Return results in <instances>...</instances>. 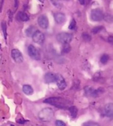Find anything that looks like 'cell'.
I'll return each mask as SVG.
<instances>
[{
  "instance_id": "cell-1",
  "label": "cell",
  "mask_w": 113,
  "mask_h": 126,
  "mask_svg": "<svg viewBox=\"0 0 113 126\" xmlns=\"http://www.w3.org/2000/svg\"><path fill=\"white\" fill-rule=\"evenodd\" d=\"M44 103L54 106L60 109H65L68 107V104L67 103L66 100L63 99L62 97H51L46 99L44 100Z\"/></svg>"
},
{
  "instance_id": "cell-2",
  "label": "cell",
  "mask_w": 113,
  "mask_h": 126,
  "mask_svg": "<svg viewBox=\"0 0 113 126\" xmlns=\"http://www.w3.org/2000/svg\"><path fill=\"white\" fill-rule=\"evenodd\" d=\"M54 116V112L51 108H45L38 113V118L43 122H50Z\"/></svg>"
},
{
  "instance_id": "cell-3",
  "label": "cell",
  "mask_w": 113,
  "mask_h": 126,
  "mask_svg": "<svg viewBox=\"0 0 113 126\" xmlns=\"http://www.w3.org/2000/svg\"><path fill=\"white\" fill-rule=\"evenodd\" d=\"M57 40L63 44H69L73 40V35L69 32H60L57 35Z\"/></svg>"
},
{
  "instance_id": "cell-4",
  "label": "cell",
  "mask_w": 113,
  "mask_h": 126,
  "mask_svg": "<svg viewBox=\"0 0 113 126\" xmlns=\"http://www.w3.org/2000/svg\"><path fill=\"white\" fill-rule=\"evenodd\" d=\"M32 40L34 42L38 44H41L44 42L45 40V35L44 34L39 31V30H35V32L33 33V35H32Z\"/></svg>"
},
{
  "instance_id": "cell-5",
  "label": "cell",
  "mask_w": 113,
  "mask_h": 126,
  "mask_svg": "<svg viewBox=\"0 0 113 126\" xmlns=\"http://www.w3.org/2000/svg\"><path fill=\"white\" fill-rule=\"evenodd\" d=\"M28 53L29 55L35 61H39L40 59V55L38 50L33 45H29L28 47Z\"/></svg>"
},
{
  "instance_id": "cell-6",
  "label": "cell",
  "mask_w": 113,
  "mask_h": 126,
  "mask_svg": "<svg viewBox=\"0 0 113 126\" xmlns=\"http://www.w3.org/2000/svg\"><path fill=\"white\" fill-rule=\"evenodd\" d=\"M90 17L91 19L94 21H99L101 20H102L104 18V15L102 11L100 9H94L91 11V14H90Z\"/></svg>"
},
{
  "instance_id": "cell-7",
  "label": "cell",
  "mask_w": 113,
  "mask_h": 126,
  "mask_svg": "<svg viewBox=\"0 0 113 126\" xmlns=\"http://www.w3.org/2000/svg\"><path fill=\"white\" fill-rule=\"evenodd\" d=\"M11 55H12L13 59L15 61V62H16L18 63H22L24 61L23 55H22L21 52L17 49H13L11 51Z\"/></svg>"
},
{
  "instance_id": "cell-8",
  "label": "cell",
  "mask_w": 113,
  "mask_h": 126,
  "mask_svg": "<svg viewBox=\"0 0 113 126\" xmlns=\"http://www.w3.org/2000/svg\"><path fill=\"white\" fill-rule=\"evenodd\" d=\"M55 82L57 83V87L60 90H64L66 88V86H67V84H66V82H65V79L60 74H56Z\"/></svg>"
},
{
  "instance_id": "cell-9",
  "label": "cell",
  "mask_w": 113,
  "mask_h": 126,
  "mask_svg": "<svg viewBox=\"0 0 113 126\" xmlns=\"http://www.w3.org/2000/svg\"><path fill=\"white\" fill-rule=\"evenodd\" d=\"M38 25L42 28V29H47L49 27V19L48 18L44 16H40L38 19Z\"/></svg>"
},
{
  "instance_id": "cell-10",
  "label": "cell",
  "mask_w": 113,
  "mask_h": 126,
  "mask_svg": "<svg viewBox=\"0 0 113 126\" xmlns=\"http://www.w3.org/2000/svg\"><path fill=\"white\" fill-rule=\"evenodd\" d=\"M54 19H55V21L57 24H62L66 21V17H65V15L64 13H57L54 14Z\"/></svg>"
},
{
  "instance_id": "cell-11",
  "label": "cell",
  "mask_w": 113,
  "mask_h": 126,
  "mask_svg": "<svg viewBox=\"0 0 113 126\" xmlns=\"http://www.w3.org/2000/svg\"><path fill=\"white\" fill-rule=\"evenodd\" d=\"M55 78H56V75L51 72H48L44 76V80L46 83H51L55 82Z\"/></svg>"
},
{
  "instance_id": "cell-12",
  "label": "cell",
  "mask_w": 113,
  "mask_h": 126,
  "mask_svg": "<svg viewBox=\"0 0 113 126\" xmlns=\"http://www.w3.org/2000/svg\"><path fill=\"white\" fill-rule=\"evenodd\" d=\"M105 114L108 117H112L113 115V103H107L104 107Z\"/></svg>"
},
{
  "instance_id": "cell-13",
  "label": "cell",
  "mask_w": 113,
  "mask_h": 126,
  "mask_svg": "<svg viewBox=\"0 0 113 126\" xmlns=\"http://www.w3.org/2000/svg\"><path fill=\"white\" fill-rule=\"evenodd\" d=\"M16 18L18 20L21 21H27L29 20L28 15L24 12H18L16 15Z\"/></svg>"
},
{
  "instance_id": "cell-14",
  "label": "cell",
  "mask_w": 113,
  "mask_h": 126,
  "mask_svg": "<svg viewBox=\"0 0 113 126\" xmlns=\"http://www.w3.org/2000/svg\"><path fill=\"white\" fill-rule=\"evenodd\" d=\"M22 90H23V92L26 95H31L33 94V92H34L32 87L29 85H24Z\"/></svg>"
},
{
  "instance_id": "cell-15",
  "label": "cell",
  "mask_w": 113,
  "mask_h": 126,
  "mask_svg": "<svg viewBox=\"0 0 113 126\" xmlns=\"http://www.w3.org/2000/svg\"><path fill=\"white\" fill-rule=\"evenodd\" d=\"M69 109V111L71 113V115L73 118H75L77 115V113H78V109H76V106H71L68 108Z\"/></svg>"
},
{
  "instance_id": "cell-16",
  "label": "cell",
  "mask_w": 113,
  "mask_h": 126,
  "mask_svg": "<svg viewBox=\"0 0 113 126\" xmlns=\"http://www.w3.org/2000/svg\"><path fill=\"white\" fill-rule=\"evenodd\" d=\"M52 4L57 7V8H62L63 7V3L61 0H51Z\"/></svg>"
},
{
  "instance_id": "cell-17",
  "label": "cell",
  "mask_w": 113,
  "mask_h": 126,
  "mask_svg": "<svg viewBox=\"0 0 113 126\" xmlns=\"http://www.w3.org/2000/svg\"><path fill=\"white\" fill-rule=\"evenodd\" d=\"M71 50V47L69 45V44H65L63 45V49H62V53L65 54V53H68Z\"/></svg>"
},
{
  "instance_id": "cell-18",
  "label": "cell",
  "mask_w": 113,
  "mask_h": 126,
  "mask_svg": "<svg viewBox=\"0 0 113 126\" xmlns=\"http://www.w3.org/2000/svg\"><path fill=\"white\" fill-rule=\"evenodd\" d=\"M109 59H110L109 55H108L104 54V55H103L101 57V60H100V61H101V63H103V64H106V63L109 61Z\"/></svg>"
},
{
  "instance_id": "cell-19",
  "label": "cell",
  "mask_w": 113,
  "mask_h": 126,
  "mask_svg": "<svg viewBox=\"0 0 113 126\" xmlns=\"http://www.w3.org/2000/svg\"><path fill=\"white\" fill-rule=\"evenodd\" d=\"M35 29L34 27H28V28L26 30V35H27L28 36H32V35H33V33L35 32Z\"/></svg>"
},
{
  "instance_id": "cell-20",
  "label": "cell",
  "mask_w": 113,
  "mask_h": 126,
  "mask_svg": "<svg viewBox=\"0 0 113 126\" xmlns=\"http://www.w3.org/2000/svg\"><path fill=\"white\" fill-rule=\"evenodd\" d=\"M1 30L3 31L4 38L7 39V24H6V23L4 21H3L1 23Z\"/></svg>"
},
{
  "instance_id": "cell-21",
  "label": "cell",
  "mask_w": 113,
  "mask_h": 126,
  "mask_svg": "<svg viewBox=\"0 0 113 126\" xmlns=\"http://www.w3.org/2000/svg\"><path fill=\"white\" fill-rule=\"evenodd\" d=\"M82 38L85 41H87V42H89L91 41V36L87 32L82 33Z\"/></svg>"
},
{
  "instance_id": "cell-22",
  "label": "cell",
  "mask_w": 113,
  "mask_h": 126,
  "mask_svg": "<svg viewBox=\"0 0 113 126\" xmlns=\"http://www.w3.org/2000/svg\"><path fill=\"white\" fill-rule=\"evenodd\" d=\"M83 126H100V125L98 123L93 121H88L83 124Z\"/></svg>"
},
{
  "instance_id": "cell-23",
  "label": "cell",
  "mask_w": 113,
  "mask_h": 126,
  "mask_svg": "<svg viewBox=\"0 0 113 126\" xmlns=\"http://www.w3.org/2000/svg\"><path fill=\"white\" fill-rule=\"evenodd\" d=\"M76 27V21L74 19H72L71 21V23H70V25H69L68 28L70 30H75Z\"/></svg>"
},
{
  "instance_id": "cell-24",
  "label": "cell",
  "mask_w": 113,
  "mask_h": 126,
  "mask_svg": "<svg viewBox=\"0 0 113 126\" xmlns=\"http://www.w3.org/2000/svg\"><path fill=\"white\" fill-rule=\"evenodd\" d=\"M103 28H104V27H101V26L96 27H94V28L92 30V32H93V33L96 34V33H99V32H101V31L102 30V29H103Z\"/></svg>"
},
{
  "instance_id": "cell-25",
  "label": "cell",
  "mask_w": 113,
  "mask_h": 126,
  "mask_svg": "<svg viewBox=\"0 0 113 126\" xmlns=\"http://www.w3.org/2000/svg\"><path fill=\"white\" fill-rule=\"evenodd\" d=\"M55 126H66L65 123L62 121V120H57L55 122Z\"/></svg>"
},
{
  "instance_id": "cell-26",
  "label": "cell",
  "mask_w": 113,
  "mask_h": 126,
  "mask_svg": "<svg viewBox=\"0 0 113 126\" xmlns=\"http://www.w3.org/2000/svg\"><path fill=\"white\" fill-rule=\"evenodd\" d=\"M103 18H104V19L107 21H108V22H112V20H113V17H112V16H110V15H106L105 16H104Z\"/></svg>"
},
{
  "instance_id": "cell-27",
  "label": "cell",
  "mask_w": 113,
  "mask_h": 126,
  "mask_svg": "<svg viewBox=\"0 0 113 126\" xmlns=\"http://www.w3.org/2000/svg\"><path fill=\"white\" fill-rule=\"evenodd\" d=\"M17 123H20V124H24L25 123V120H24L22 119H20V120H17Z\"/></svg>"
},
{
  "instance_id": "cell-28",
  "label": "cell",
  "mask_w": 113,
  "mask_h": 126,
  "mask_svg": "<svg viewBox=\"0 0 113 126\" xmlns=\"http://www.w3.org/2000/svg\"><path fill=\"white\" fill-rule=\"evenodd\" d=\"M108 41H109L110 43H113V35H110V36H109V38H108Z\"/></svg>"
},
{
  "instance_id": "cell-29",
  "label": "cell",
  "mask_w": 113,
  "mask_h": 126,
  "mask_svg": "<svg viewBox=\"0 0 113 126\" xmlns=\"http://www.w3.org/2000/svg\"><path fill=\"white\" fill-rule=\"evenodd\" d=\"M3 3H4V0H1L0 1V13L2 10V6H3Z\"/></svg>"
},
{
  "instance_id": "cell-30",
  "label": "cell",
  "mask_w": 113,
  "mask_h": 126,
  "mask_svg": "<svg viewBox=\"0 0 113 126\" xmlns=\"http://www.w3.org/2000/svg\"><path fill=\"white\" fill-rule=\"evenodd\" d=\"M18 0H15V9L18 7Z\"/></svg>"
},
{
  "instance_id": "cell-31",
  "label": "cell",
  "mask_w": 113,
  "mask_h": 126,
  "mask_svg": "<svg viewBox=\"0 0 113 126\" xmlns=\"http://www.w3.org/2000/svg\"><path fill=\"white\" fill-rule=\"evenodd\" d=\"M78 1H79V3H80L82 5H84V4H85V0H78Z\"/></svg>"
},
{
  "instance_id": "cell-32",
  "label": "cell",
  "mask_w": 113,
  "mask_h": 126,
  "mask_svg": "<svg viewBox=\"0 0 113 126\" xmlns=\"http://www.w3.org/2000/svg\"><path fill=\"white\" fill-rule=\"evenodd\" d=\"M38 1H40V2H43L44 1V0H38Z\"/></svg>"
},
{
  "instance_id": "cell-33",
  "label": "cell",
  "mask_w": 113,
  "mask_h": 126,
  "mask_svg": "<svg viewBox=\"0 0 113 126\" xmlns=\"http://www.w3.org/2000/svg\"><path fill=\"white\" fill-rule=\"evenodd\" d=\"M63 1H69V0H63Z\"/></svg>"
},
{
  "instance_id": "cell-34",
  "label": "cell",
  "mask_w": 113,
  "mask_h": 126,
  "mask_svg": "<svg viewBox=\"0 0 113 126\" xmlns=\"http://www.w3.org/2000/svg\"><path fill=\"white\" fill-rule=\"evenodd\" d=\"M13 126V125H11V126Z\"/></svg>"
}]
</instances>
